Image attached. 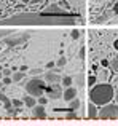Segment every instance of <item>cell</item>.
<instances>
[{
    "label": "cell",
    "instance_id": "1",
    "mask_svg": "<svg viewBox=\"0 0 118 126\" xmlns=\"http://www.w3.org/2000/svg\"><path fill=\"white\" fill-rule=\"evenodd\" d=\"M113 97H115V89L109 83H96L89 89V101L94 102L96 105H104L110 102Z\"/></svg>",
    "mask_w": 118,
    "mask_h": 126
},
{
    "label": "cell",
    "instance_id": "2",
    "mask_svg": "<svg viewBox=\"0 0 118 126\" xmlns=\"http://www.w3.org/2000/svg\"><path fill=\"white\" fill-rule=\"evenodd\" d=\"M45 88H46L45 81L42 80V78H38V77L30 78V80L26 83V91H27V94L34 96V97H40V96H43Z\"/></svg>",
    "mask_w": 118,
    "mask_h": 126
},
{
    "label": "cell",
    "instance_id": "3",
    "mask_svg": "<svg viewBox=\"0 0 118 126\" xmlns=\"http://www.w3.org/2000/svg\"><path fill=\"white\" fill-rule=\"evenodd\" d=\"M102 109L97 110V118H102V120H118V104H112V102H107V104L101 105Z\"/></svg>",
    "mask_w": 118,
    "mask_h": 126
},
{
    "label": "cell",
    "instance_id": "4",
    "mask_svg": "<svg viewBox=\"0 0 118 126\" xmlns=\"http://www.w3.org/2000/svg\"><path fill=\"white\" fill-rule=\"evenodd\" d=\"M29 37H30L29 34H19L18 37H8V35H6V38H5V43H6V45H11V46H15V45H19V43H22V42L29 40Z\"/></svg>",
    "mask_w": 118,
    "mask_h": 126
},
{
    "label": "cell",
    "instance_id": "5",
    "mask_svg": "<svg viewBox=\"0 0 118 126\" xmlns=\"http://www.w3.org/2000/svg\"><path fill=\"white\" fill-rule=\"evenodd\" d=\"M45 91L48 93V96H50L51 99L62 97V89H61V86H59V83H53L50 88H45Z\"/></svg>",
    "mask_w": 118,
    "mask_h": 126
},
{
    "label": "cell",
    "instance_id": "6",
    "mask_svg": "<svg viewBox=\"0 0 118 126\" xmlns=\"http://www.w3.org/2000/svg\"><path fill=\"white\" fill-rule=\"evenodd\" d=\"M32 110H34V118H38V120L46 118V110H45V107L42 104H35L32 107Z\"/></svg>",
    "mask_w": 118,
    "mask_h": 126
},
{
    "label": "cell",
    "instance_id": "7",
    "mask_svg": "<svg viewBox=\"0 0 118 126\" xmlns=\"http://www.w3.org/2000/svg\"><path fill=\"white\" fill-rule=\"evenodd\" d=\"M45 81H48V83H59L61 81V77H59L58 72H46L45 74Z\"/></svg>",
    "mask_w": 118,
    "mask_h": 126
},
{
    "label": "cell",
    "instance_id": "8",
    "mask_svg": "<svg viewBox=\"0 0 118 126\" xmlns=\"http://www.w3.org/2000/svg\"><path fill=\"white\" fill-rule=\"evenodd\" d=\"M62 97H64L65 101H72L74 97H77V89L72 88V86H67L65 91H62Z\"/></svg>",
    "mask_w": 118,
    "mask_h": 126
},
{
    "label": "cell",
    "instance_id": "9",
    "mask_svg": "<svg viewBox=\"0 0 118 126\" xmlns=\"http://www.w3.org/2000/svg\"><path fill=\"white\" fill-rule=\"evenodd\" d=\"M88 118H97V110H99V109H97V105L94 104V102H91L89 101V104H88Z\"/></svg>",
    "mask_w": 118,
    "mask_h": 126
},
{
    "label": "cell",
    "instance_id": "10",
    "mask_svg": "<svg viewBox=\"0 0 118 126\" xmlns=\"http://www.w3.org/2000/svg\"><path fill=\"white\" fill-rule=\"evenodd\" d=\"M22 102H24V104L27 105V107H30V109H32L35 104H37V99H35L34 96H30V94H29V96H26V97L22 99Z\"/></svg>",
    "mask_w": 118,
    "mask_h": 126
},
{
    "label": "cell",
    "instance_id": "11",
    "mask_svg": "<svg viewBox=\"0 0 118 126\" xmlns=\"http://www.w3.org/2000/svg\"><path fill=\"white\" fill-rule=\"evenodd\" d=\"M70 104H69V110H72V112H75L78 107H80V101H78L77 97H74L72 101H69Z\"/></svg>",
    "mask_w": 118,
    "mask_h": 126
},
{
    "label": "cell",
    "instance_id": "12",
    "mask_svg": "<svg viewBox=\"0 0 118 126\" xmlns=\"http://www.w3.org/2000/svg\"><path fill=\"white\" fill-rule=\"evenodd\" d=\"M110 67H112V70L118 72V54H117L115 58L112 59V62H110Z\"/></svg>",
    "mask_w": 118,
    "mask_h": 126
},
{
    "label": "cell",
    "instance_id": "13",
    "mask_svg": "<svg viewBox=\"0 0 118 126\" xmlns=\"http://www.w3.org/2000/svg\"><path fill=\"white\" fill-rule=\"evenodd\" d=\"M22 78H24V72H16V74L13 75V80L15 81H21Z\"/></svg>",
    "mask_w": 118,
    "mask_h": 126
},
{
    "label": "cell",
    "instance_id": "14",
    "mask_svg": "<svg viewBox=\"0 0 118 126\" xmlns=\"http://www.w3.org/2000/svg\"><path fill=\"white\" fill-rule=\"evenodd\" d=\"M62 85H64L65 88H67V86H70L72 85V78L70 77H64V78H62Z\"/></svg>",
    "mask_w": 118,
    "mask_h": 126
},
{
    "label": "cell",
    "instance_id": "15",
    "mask_svg": "<svg viewBox=\"0 0 118 126\" xmlns=\"http://www.w3.org/2000/svg\"><path fill=\"white\" fill-rule=\"evenodd\" d=\"M22 104H24V102H22L21 99H13V101H11V105H15V107H18V109L21 107Z\"/></svg>",
    "mask_w": 118,
    "mask_h": 126
},
{
    "label": "cell",
    "instance_id": "16",
    "mask_svg": "<svg viewBox=\"0 0 118 126\" xmlns=\"http://www.w3.org/2000/svg\"><path fill=\"white\" fill-rule=\"evenodd\" d=\"M86 85L89 86V88H91V86H94V85H96V77H89L86 80Z\"/></svg>",
    "mask_w": 118,
    "mask_h": 126
},
{
    "label": "cell",
    "instance_id": "17",
    "mask_svg": "<svg viewBox=\"0 0 118 126\" xmlns=\"http://www.w3.org/2000/svg\"><path fill=\"white\" fill-rule=\"evenodd\" d=\"M48 102V99L46 97H43V96H40V97H38V101H37V104H42V105H45Z\"/></svg>",
    "mask_w": 118,
    "mask_h": 126
},
{
    "label": "cell",
    "instance_id": "18",
    "mask_svg": "<svg viewBox=\"0 0 118 126\" xmlns=\"http://www.w3.org/2000/svg\"><path fill=\"white\" fill-rule=\"evenodd\" d=\"M65 118H67V120H75V118H78V117H77V115H75L74 112L70 110V113H67V115H65Z\"/></svg>",
    "mask_w": 118,
    "mask_h": 126
},
{
    "label": "cell",
    "instance_id": "19",
    "mask_svg": "<svg viewBox=\"0 0 118 126\" xmlns=\"http://www.w3.org/2000/svg\"><path fill=\"white\" fill-rule=\"evenodd\" d=\"M46 13H61V10L56 8V6H51V8H48V10H46Z\"/></svg>",
    "mask_w": 118,
    "mask_h": 126
},
{
    "label": "cell",
    "instance_id": "20",
    "mask_svg": "<svg viewBox=\"0 0 118 126\" xmlns=\"http://www.w3.org/2000/svg\"><path fill=\"white\" fill-rule=\"evenodd\" d=\"M72 38H74V40H77V38H80V32L78 31H72Z\"/></svg>",
    "mask_w": 118,
    "mask_h": 126
},
{
    "label": "cell",
    "instance_id": "21",
    "mask_svg": "<svg viewBox=\"0 0 118 126\" xmlns=\"http://www.w3.org/2000/svg\"><path fill=\"white\" fill-rule=\"evenodd\" d=\"M78 86H83L85 85V78H83V75H78Z\"/></svg>",
    "mask_w": 118,
    "mask_h": 126
},
{
    "label": "cell",
    "instance_id": "22",
    "mask_svg": "<svg viewBox=\"0 0 118 126\" xmlns=\"http://www.w3.org/2000/svg\"><path fill=\"white\" fill-rule=\"evenodd\" d=\"M30 74H32V75H38V74H42V70H40V69H32Z\"/></svg>",
    "mask_w": 118,
    "mask_h": 126
},
{
    "label": "cell",
    "instance_id": "23",
    "mask_svg": "<svg viewBox=\"0 0 118 126\" xmlns=\"http://www.w3.org/2000/svg\"><path fill=\"white\" fill-rule=\"evenodd\" d=\"M64 64H65V58H61V59L58 61V65H59V67H62Z\"/></svg>",
    "mask_w": 118,
    "mask_h": 126
},
{
    "label": "cell",
    "instance_id": "24",
    "mask_svg": "<svg viewBox=\"0 0 118 126\" xmlns=\"http://www.w3.org/2000/svg\"><path fill=\"white\" fill-rule=\"evenodd\" d=\"M0 101H2V102H6V101H10V99L6 97L5 94H2V93H0Z\"/></svg>",
    "mask_w": 118,
    "mask_h": 126
},
{
    "label": "cell",
    "instance_id": "25",
    "mask_svg": "<svg viewBox=\"0 0 118 126\" xmlns=\"http://www.w3.org/2000/svg\"><path fill=\"white\" fill-rule=\"evenodd\" d=\"M10 83H11V78H10V77H5V78H3V85H10Z\"/></svg>",
    "mask_w": 118,
    "mask_h": 126
},
{
    "label": "cell",
    "instance_id": "26",
    "mask_svg": "<svg viewBox=\"0 0 118 126\" xmlns=\"http://www.w3.org/2000/svg\"><path fill=\"white\" fill-rule=\"evenodd\" d=\"M3 75H5V77H10V75H11V70H10V69H5V70H3Z\"/></svg>",
    "mask_w": 118,
    "mask_h": 126
},
{
    "label": "cell",
    "instance_id": "27",
    "mask_svg": "<svg viewBox=\"0 0 118 126\" xmlns=\"http://www.w3.org/2000/svg\"><path fill=\"white\" fill-rule=\"evenodd\" d=\"M6 35H10V32H5V31H0V37H6Z\"/></svg>",
    "mask_w": 118,
    "mask_h": 126
},
{
    "label": "cell",
    "instance_id": "28",
    "mask_svg": "<svg viewBox=\"0 0 118 126\" xmlns=\"http://www.w3.org/2000/svg\"><path fill=\"white\" fill-rule=\"evenodd\" d=\"M101 64H102L104 67H105V65H109V61H105V59H102V61H101Z\"/></svg>",
    "mask_w": 118,
    "mask_h": 126
},
{
    "label": "cell",
    "instance_id": "29",
    "mask_svg": "<svg viewBox=\"0 0 118 126\" xmlns=\"http://www.w3.org/2000/svg\"><path fill=\"white\" fill-rule=\"evenodd\" d=\"M113 48H115L117 51H118V40H115V42H113Z\"/></svg>",
    "mask_w": 118,
    "mask_h": 126
},
{
    "label": "cell",
    "instance_id": "30",
    "mask_svg": "<svg viewBox=\"0 0 118 126\" xmlns=\"http://www.w3.org/2000/svg\"><path fill=\"white\" fill-rule=\"evenodd\" d=\"M83 56H85V49L81 48V49H80V58H83Z\"/></svg>",
    "mask_w": 118,
    "mask_h": 126
},
{
    "label": "cell",
    "instance_id": "31",
    "mask_svg": "<svg viewBox=\"0 0 118 126\" xmlns=\"http://www.w3.org/2000/svg\"><path fill=\"white\" fill-rule=\"evenodd\" d=\"M32 3H40V2H43V0H30Z\"/></svg>",
    "mask_w": 118,
    "mask_h": 126
},
{
    "label": "cell",
    "instance_id": "32",
    "mask_svg": "<svg viewBox=\"0 0 118 126\" xmlns=\"http://www.w3.org/2000/svg\"><path fill=\"white\" fill-rule=\"evenodd\" d=\"M115 97H117V104H118V88H117V96Z\"/></svg>",
    "mask_w": 118,
    "mask_h": 126
},
{
    "label": "cell",
    "instance_id": "33",
    "mask_svg": "<svg viewBox=\"0 0 118 126\" xmlns=\"http://www.w3.org/2000/svg\"><path fill=\"white\" fill-rule=\"evenodd\" d=\"M0 80H2V72H0Z\"/></svg>",
    "mask_w": 118,
    "mask_h": 126
},
{
    "label": "cell",
    "instance_id": "34",
    "mask_svg": "<svg viewBox=\"0 0 118 126\" xmlns=\"http://www.w3.org/2000/svg\"><path fill=\"white\" fill-rule=\"evenodd\" d=\"M22 2H29V0H22Z\"/></svg>",
    "mask_w": 118,
    "mask_h": 126
},
{
    "label": "cell",
    "instance_id": "35",
    "mask_svg": "<svg viewBox=\"0 0 118 126\" xmlns=\"http://www.w3.org/2000/svg\"><path fill=\"white\" fill-rule=\"evenodd\" d=\"M0 86H2V83H0Z\"/></svg>",
    "mask_w": 118,
    "mask_h": 126
}]
</instances>
